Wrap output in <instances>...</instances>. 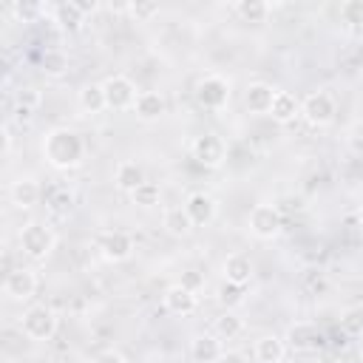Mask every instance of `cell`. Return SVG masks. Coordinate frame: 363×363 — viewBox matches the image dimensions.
Instances as JSON below:
<instances>
[{
	"label": "cell",
	"mask_w": 363,
	"mask_h": 363,
	"mask_svg": "<svg viewBox=\"0 0 363 363\" xmlns=\"http://www.w3.org/2000/svg\"><path fill=\"white\" fill-rule=\"evenodd\" d=\"M57 326H60V318L57 312L48 306V303H34L28 306L23 315H20V323L17 329L23 332V337L34 340V343H45L57 335Z\"/></svg>",
	"instance_id": "3957f363"
},
{
	"label": "cell",
	"mask_w": 363,
	"mask_h": 363,
	"mask_svg": "<svg viewBox=\"0 0 363 363\" xmlns=\"http://www.w3.org/2000/svg\"><path fill=\"white\" fill-rule=\"evenodd\" d=\"M11 153V128H9V122L3 125V156H9Z\"/></svg>",
	"instance_id": "ab89813d"
},
{
	"label": "cell",
	"mask_w": 363,
	"mask_h": 363,
	"mask_svg": "<svg viewBox=\"0 0 363 363\" xmlns=\"http://www.w3.org/2000/svg\"><path fill=\"white\" fill-rule=\"evenodd\" d=\"M105 88V99H108V111H133L136 99H139V88L130 77L125 74H111L102 82Z\"/></svg>",
	"instance_id": "52a82bcc"
},
{
	"label": "cell",
	"mask_w": 363,
	"mask_h": 363,
	"mask_svg": "<svg viewBox=\"0 0 363 363\" xmlns=\"http://www.w3.org/2000/svg\"><path fill=\"white\" fill-rule=\"evenodd\" d=\"M278 88H272L269 82H250L244 91V108L252 116H269L272 111V99H275Z\"/></svg>",
	"instance_id": "5bb4252c"
},
{
	"label": "cell",
	"mask_w": 363,
	"mask_h": 363,
	"mask_svg": "<svg viewBox=\"0 0 363 363\" xmlns=\"http://www.w3.org/2000/svg\"><path fill=\"white\" fill-rule=\"evenodd\" d=\"M284 340H286V349L292 352H315L323 343V332L312 320H295L286 326Z\"/></svg>",
	"instance_id": "8fae6325"
},
{
	"label": "cell",
	"mask_w": 363,
	"mask_h": 363,
	"mask_svg": "<svg viewBox=\"0 0 363 363\" xmlns=\"http://www.w3.org/2000/svg\"><path fill=\"white\" fill-rule=\"evenodd\" d=\"M96 250L108 264H122L133 255V238L125 230H108V233L99 235Z\"/></svg>",
	"instance_id": "30bf717a"
},
{
	"label": "cell",
	"mask_w": 363,
	"mask_h": 363,
	"mask_svg": "<svg viewBox=\"0 0 363 363\" xmlns=\"http://www.w3.org/2000/svg\"><path fill=\"white\" fill-rule=\"evenodd\" d=\"M337 113V102L329 91H312L301 99V116L312 125V128H326L335 122Z\"/></svg>",
	"instance_id": "8992f818"
},
{
	"label": "cell",
	"mask_w": 363,
	"mask_h": 363,
	"mask_svg": "<svg viewBox=\"0 0 363 363\" xmlns=\"http://www.w3.org/2000/svg\"><path fill=\"white\" fill-rule=\"evenodd\" d=\"M164 111H167V102H164V96H162L159 91H139V99H136V105H133L136 119H142V122H156V119L164 116Z\"/></svg>",
	"instance_id": "ac0fdd59"
},
{
	"label": "cell",
	"mask_w": 363,
	"mask_h": 363,
	"mask_svg": "<svg viewBox=\"0 0 363 363\" xmlns=\"http://www.w3.org/2000/svg\"><path fill=\"white\" fill-rule=\"evenodd\" d=\"M216 301H218L224 309H235V306L244 303V286L230 284V281H221V286L216 289Z\"/></svg>",
	"instance_id": "f1b7e54d"
},
{
	"label": "cell",
	"mask_w": 363,
	"mask_h": 363,
	"mask_svg": "<svg viewBox=\"0 0 363 363\" xmlns=\"http://www.w3.org/2000/svg\"><path fill=\"white\" fill-rule=\"evenodd\" d=\"M162 227H164V233L173 235V238H187V235L196 230L193 221H190V216H187V210H184V204H182V207H167V210L162 213Z\"/></svg>",
	"instance_id": "603a6c76"
},
{
	"label": "cell",
	"mask_w": 363,
	"mask_h": 363,
	"mask_svg": "<svg viewBox=\"0 0 363 363\" xmlns=\"http://www.w3.org/2000/svg\"><path fill=\"white\" fill-rule=\"evenodd\" d=\"M68 65H71V60H68V54L62 48H45L40 54V74L43 77L57 79V77L68 74Z\"/></svg>",
	"instance_id": "cb8c5ba5"
},
{
	"label": "cell",
	"mask_w": 363,
	"mask_h": 363,
	"mask_svg": "<svg viewBox=\"0 0 363 363\" xmlns=\"http://www.w3.org/2000/svg\"><path fill=\"white\" fill-rule=\"evenodd\" d=\"M193 99L204 111H221L230 102V82L221 74H204L193 85Z\"/></svg>",
	"instance_id": "277c9868"
},
{
	"label": "cell",
	"mask_w": 363,
	"mask_h": 363,
	"mask_svg": "<svg viewBox=\"0 0 363 363\" xmlns=\"http://www.w3.org/2000/svg\"><path fill=\"white\" fill-rule=\"evenodd\" d=\"M221 272H224V281L247 286L252 281V275H255V264H252V258L247 252H230L221 261Z\"/></svg>",
	"instance_id": "2e32d148"
},
{
	"label": "cell",
	"mask_w": 363,
	"mask_h": 363,
	"mask_svg": "<svg viewBox=\"0 0 363 363\" xmlns=\"http://www.w3.org/2000/svg\"><path fill=\"white\" fill-rule=\"evenodd\" d=\"M357 354H360V360H363V335H360V340H357Z\"/></svg>",
	"instance_id": "60d3db41"
},
{
	"label": "cell",
	"mask_w": 363,
	"mask_h": 363,
	"mask_svg": "<svg viewBox=\"0 0 363 363\" xmlns=\"http://www.w3.org/2000/svg\"><path fill=\"white\" fill-rule=\"evenodd\" d=\"M54 20H57V26H60L62 31H68V34L79 31V28H82V23H85V17H82V14H79V9L74 6V0L60 3V6L54 9Z\"/></svg>",
	"instance_id": "484cf974"
},
{
	"label": "cell",
	"mask_w": 363,
	"mask_h": 363,
	"mask_svg": "<svg viewBox=\"0 0 363 363\" xmlns=\"http://www.w3.org/2000/svg\"><path fill=\"white\" fill-rule=\"evenodd\" d=\"M182 286H187V289H193V292H199L201 286H204V275L201 272H196V269H187L184 275H182V281H179Z\"/></svg>",
	"instance_id": "d590c367"
},
{
	"label": "cell",
	"mask_w": 363,
	"mask_h": 363,
	"mask_svg": "<svg viewBox=\"0 0 363 363\" xmlns=\"http://www.w3.org/2000/svg\"><path fill=\"white\" fill-rule=\"evenodd\" d=\"M303 286H306V292H312V295H323V292L329 289V281H326L323 272L309 269V272L303 275Z\"/></svg>",
	"instance_id": "836d02e7"
},
{
	"label": "cell",
	"mask_w": 363,
	"mask_h": 363,
	"mask_svg": "<svg viewBox=\"0 0 363 363\" xmlns=\"http://www.w3.org/2000/svg\"><path fill=\"white\" fill-rule=\"evenodd\" d=\"M340 326H343L346 335L360 337V335H363V306H352V309H346V312L340 315Z\"/></svg>",
	"instance_id": "4dcf8cb0"
},
{
	"label": "cell",
	"mask_w": 363,
	"mask_h": 363,
	"mask_svg": "<svg viewBox=\"0 0 363 363\" xmlns=\"http://www.w3.org/2000/svg\"><path fill=\"white\" fill-rule=\"evenodd\" d=\"M281 363H295V360H286V357H284V360H281Z\"/></svg>",
	"instance_id": "7bdbcfd3"
},
{
	"label": "cell",
	"mask_w": 363,
	"mask_h": 363,
	"mask_svg": "<svg viewBox=\"0 0 363 363\" xmlns=\"http://www.w3.org/2000/svg\"><path fill=\"white\" fill-rule=\"evenodd\" d=\"M74 6L79 9V14H82V17H88V14H94V11L99 9V3H96V0H74Z\"/></svg>",
	"instance_id": "f35d334b"
},
{
	"label": "cell",
	"mask_w": 363,
	"mask_h": 363,
	"mask_svg": "<svg viewBox=\"0 0 363 363\" xmlns=\"http://www.w3.org/2000/svg\"><path fill=\"white\" fill-rule=\"evenodd\" d=\"M9 199H11V204H14L17 210H31L34 204H40L43 187H40V182H37L34 176H20V179L11 182Z\"/></svg>",
	"instance_id": "9a60e30c"
},
{
	"label": "cell",
	"mask_w": 363,
	"mask_h": 363,
	"mask_svg": "<svg viewBox=\"0 0 363 363\" xmlns=\"http://www.w3.org/2000/svg\"><path fill=\"white\" fill-rule=\"evenodd\" d=\"M128 11H130L139 23H147L150 17H156V14H159V3H130V6H128Z\"/></svg>",
	"instance_id": "e575fe53"
},
{
	"label": "cell",
	"mask_w": 363,
	"mask_h": 363,
	"mask_svg": "<svg viewBox=\"0 0 363 363\" xmlns=\"http://www.w3.org/2000/svg\"><path fill=\"white\" fill-rule=\"evenodd\" d=\"M184 210L193 221V227H207L216 216H218V201L204 193V190H193L187 199H184Z\"/></svg>",
	"instance_id": "4fadbf2b"
},
{
	"label": "cell",
	"mask_w": 363,
	"mask_h": 363,
	"mask_svg": "<svg viewBox=\"0 0 363 363\" xmlns=\"http://www.w3.org/2000/svg\"><path fill=\"white\" fill-rule=\"evenodd\" d=\"M17 244H20V250H23L26 258L45 261V258H51V252L57 247V235L43 221H26L20 227V233H17Z\"/></svg>",
	"instance_id": "7a4b0ae2"
},
{
	"label": "cell",
	"mask_w": 363,
	"mask_h": 363,
	"mask_svg": "<svg viewBox=\"0 0 363 363\" xmlns=\"http://www.w3.org/2000/svg\"><path fill=\"white\" fill-rule=\"evenodd\" d=\"M37 286H40V281H37V272L31 267H14L3 278V295L9 301H17V303L31 301L34 292H37Z\"/></svg>",
	"instance_id": "9c48e42d"
},
{
	"label": "cell",
	"mask_w": 363,
	"mask_h": 363,
	"mask_svg": "<svg viewBox=\"0 0 363 363\" xmlns=\"http://www.w3.org/2000/svg\"><path fill=\"white\" fill-rule=\"evenodd\" d=\"M221 352H224V346L216 332H199L190 340V357L196 363H218Z\"/></svg>",
	"instance_id": "e0dca14e"
},
{
	"label": "cell",
	"mask_w": 363,
	"mask_h": 363,
	"mask_svg": "<svg viewBox=\"0 0 363 363\" xmlns=\"http://www.w3.org/2000/svg\"><path fill=\"white\" fill-rule=\"evenodd\" d=\"M255 363H281L286 357V340L278 335H261L252 346Z\"/></svg>",
	"instance_id": "d6986e66"
},
{
	"label": "cell",
	"mask_w": 363,
	"mask_h": 363,
	"mask_svg": "<svg viewBox=\"0 0 363 363\" xmlns=\"http://www.w3.org/2000/svg\"><path fill=\"white\" fill-rule=\"evenodd\" d=\"M357 218H360V227H363V201H360V207H357Z\"/></svg>",
	"instance_id": "b9f144b4"
},
{
	"label": "cell",
	"mask_w": 363,
	"mask_h": 363,
	"mask_svg": "<svg viewBox=\"0 0 363 363\" xmlns=\"http://www.w3.org/2000/svg\"><path fill=\"white\" fill-rule=\"evenodd\" d=\"M269 116L278 122V125H289L295 122V116H301V99L289 91H278L275 99H272V111Z\"/></svg>",
	"instance_id": "44dd1931"
},
{
	"label": "cell",
	"mask_w": 363,
	"mask_h": 363,
	"mask_svg": "<svg viewBox=\"0 0 363 363\" xmlns=\"http://www.w3.org/2000/svg\"><path fill=\"white\" fill-rule=\"evenodd\" d=\"M162 306L170 312V315H179V318H187L199 309V292L182 286V284H170L164 292H162Z\"/></svg>",
	"instance_id": "7c38bea8"
},
{
	"label": "cell",
	"mask_w": 363,
	"mask_h": 363,
	"mask_svg": "<svg viewBox=\"0 0 363 363\" xmlns=\"http://www.w3.org/2000/svg\"><path fill=\"white\" fill-rule=\"evenodd\" d=\"M77 105L82 108V113H91V116L108 111V99H105L102 82H85L79 88V94H77Z\"/></svg>",
	"instance_id": "ffe728a7"
},
{
	"label": "cell",
	"mask_w": 363,
	"mask_h": 363,
	"mask_svg": "<svg viewBox=\"0 0 363 363\" xmlns=\"http://www.w3.org/2000/svg\"><path fill=\"white\" fill-rule=\"evenodd\" d=\"M142 182H147L142 164H136V162H130V159H125V162L116 164V170H113V184H116L122 193L130 196Z\"/></svg>",
	"instance_id": "7402d4cb"
},
{
	"label": "cell",
	"mask_w": 363,
	"mask_h": 363,
	"mask_svg": "<svg viewBox=\"0 0 363 363\" xmlns=\"http://www.w3.org/2000/svg\"><path fill=\"white\" fill-rule=\"evenodd\" d=\"M233 9L244 23H264L269 17V3L264 0H238Z\"/></svg>",
	"instance_id": "4316f807"
},
{
	"label": "cell",
	"mask_w": 363,
	"mask_h": 363,
	"mask_svg": "<svg viewBox=\"0 0 363 363\" xmlns=\"http://www.w3.org/2000/svg\"><path fill=\"white\" fill-rule=\"evenodd\" d=\"M360 40H363V31H360Z\"/></svg>",
	"instance_id": "f6af8a7d"
},
{
	"label": "cell",
	"mask_w": 363,
	"mask_h": 363,
	"mask_svg": "<svg viewBox=\"0 0 363 363\" xmlns=\"http://www.w3.org/2000/svg\"><path fill=\"white\" fill-rule=\"evenodd\" d=\"M340 17L349 26H363V0H346L340 6Z\"/></svg>",
	"instance_id": "d6a6232c"
},
{
	"label": "cell",
	"mask_w": 363,
	"mask_h": 363,
	"mask_svg": "<svg viewBox=\"0 0 363 363\" xmlns=\"http://www.w3.org/2000/svg\"><path fill=\"white\" fill-rule=\"evenodd\" d=\"M71 204H74V196H71V190H65V187H60V190H54L51 193V199H48V210L51 213H68L71 210Z\"/></svg>",
	"instance_id": "1f68e13d"
},
{
	"label": "cell",
	"mask_w": 363,
	"mask_h": 363,
	"mask_svg": "<svg viewBox=\"0 0 363 363\" xmlns=\"http://www.w3.org/2000/svg\"><path fill=\"white\" fill-rule=\"evenodd\" d=\"M14 105L34 113V111H40V105H43V91L34 88V85H23V88H17V94H14Z\"/></svg>",
	"instance_id": "f546056e"
},
{
	"label": "cell",
	"mask_w": 363,
	"mask_h": 363,
	"mask_svg": "<svg viewBox=\"0 0 363 363\" xmlns=\"http://www.w3.org/2000/svg\"><path fill=\"white\" fill-rule=\"evenodd\" d=\"M77 363H85V360H77Z\"/></svg>",
	"instance_id": "ee69618b"
},
{
	"label": "cell",
	"mask_w": 363,
	"mask_h": 363,
	"mask_svg": "<svg viewBox=\"0 0 363 363\" xmlns=\"http://www.w3.org/2000/svg\"><path fill=\"white\" fill-rule=\"evenodd\" d=\"M91 363H128V360H125V354L116 352V349H102V352L94 354Z\"/></svg>",
	"instance_id": "8d00e7d4"
},
{
	"label": "cell",
	"mask_w": 363,
	"mask_h": 363,
	"mask_svg": "<svg viewBox=\"0 0 363 363\" xmlns=\"http://www.w3.org/2000/svg\"><path fill=\"white\" fill-rule=\"evenodd\" d=\"M190 156H193L201 167L218 170V167L227 162V142H224L218 133L204 130V133L193 136V142H190Z\"/></svg>",
	"instance_id": "5b68a950"
},
{
	"label": "cell",
	"mask_w": 363,
	"mask_h": 363,
	"mask_svg": "<svg viewBox=\"0 0 363 363\" xmlns=\"http://www.w3.org/2000/svg\"><path fill=\"white\" fill-rule=\"evenodd\" d=\"M247 227L258 241H272L284 230V218L275 204H255L247 216Z\"/></svg>",
	"instance_id": "ba28073f"
},
{
	"label": "cell",
	"mask_w": 363,
	"mask_h": 363,
	"mask_svg": "<svg viewBox=\"0 0 363 363\" xmlns=\"http://www.w3.org/2000/svg\"><path fill=\"white\" fill-rule=\"evenodd\" d=\"M213 332H216L221 340H235V337L244 332V318H241L235 309H224V312L213 320Z\"/></svg>",
	"instance_id": "d4e9b609"
},
{
	"label": "cell",
	"mask_w": 363,
	"mask_h": 363,
	"mask_svg": "<svg viewBox=\"0 0 363 363\" xmlns=\"http://www.w3.org/2000/svg\"><path fill=\"white\" fill-rule=\"evenodd\" d=\"M162 201V187L156 184V182H142L133 193H130V204H136V207H142V210H150V207H156Z\"/></svg>",
	"instance_id": "83f0119b"
},
{
	"label": "cell",
	"mask_w": 363,
	"mask_h": 363,
	"mask_svg": "<svg viewBox=\"0 0 363 363\" xmlns=\"http://www.w3.org/2000/svg\"><path fill=\"white\" fill-rule=\"evenodd\" d=\"M40 153L48 167L68 173L85 162L88 147H85V139L74 128H51L40 142Z\"/></svg>",
	"instance_id": "6da1fadb"
},
{
	"label": "cell",
	"mask_w": 363,
	"mask_h": 363,
	"mask_svg": "<svg viewBox=\"0 0 363 363\" xmlns=\"http://www.w3.org/2000/svg\"><path fill=\"white\" fill-rule=\"evenodd\" d=\"M218 363H250V354L241 352V349H224L221 357H218Z\"/></svg>",
	"instance_id": "74e56055"
}]
</instances>
